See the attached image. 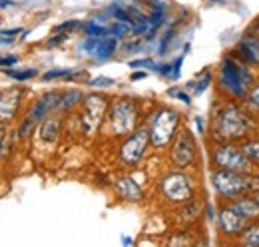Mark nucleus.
<instances>
[{
  "label": "nucleus",
  "mask_w": 259,
  "mask_h": 247,
  "mask_svg": "<svg viewBox=\"0 0 259 247\" xmlns=\"http://www.w3.org/2000/svg\"><path fill=\"white\" fill-rule=\"evenodd\" d=\"M220 72H222V84H224V88L229 94L237 96V98L245 96L249 84L253 82L251 72L245 66H241V64H237L235 60H231V58H226V60L222 62V70Z\"/></svg>",
  "instance_id": "1"
},
{
  "label": "nucleus",
  "mask_w": 259,
  "mask_h": 247,
  "mask_svg": "<svg viewBox=\"0 0 259 247\" xmlns=\"http://www.w3.org/2000/svg\"><path fill=\"white\" fill-rule=\"evenodd\" d=\"M251 128V120L235 106H227L220 112L218 132L224 138H243Z\"/></svg>",
  "instance_id": "2"
},
{
  "label": "nucleus",
  "mask_w": 259,
  "mask_h": 247,
  "mask_svg": "<svg viewBox=\"0 0 259 247\" xmlns=\"http://www.w3.org/2000/svg\"><path fill=\"white\" fill-rule=\"evenodd\" d=\"M178 114L169 108L160 110L154 120H152V128H150V140L156 148H163L171 142V138L176 136V128H178Z\"/></svg>",
  "instance_id": "3"
},
{
  "label": "nucleus",
  "mask_w": 259,
  "mask_h": 247,
  "mask_svg": "<svg viewBox=\"0 0 259 247\" xmlns=\"http://www.w3.org/2000/svg\"><path fill=\"white\" fill-rule=\"evenodd\" d=\"M60 98H62V94L60 92H48V94H44L40 100H36V104L30 108V112H28V116H26L24 124H22L20 130H18V136H20V138H26L28 132L32 130L36 124L42 122L54 108H58Z\"/></svg>",
  "instance_id": "4"
},
{
  "label": "nucleus",
  "mask_w": 259,
  "mask_h": 247,
  "mask_svg": "<svg viewBox=\"0 0 259 247\" xmlns=\"http://www.w3.org/2000/svg\"><path fill=\"white\" fill-rule=\"evenodd\" d=\"M136 106L130 100H116L110 112V120H112V128L116 134H130L134 124H136Z\"/></svg>",
  "instance_id": "5"
},
{
  "label": "nucleus",
  "mask_w": 259,
  "mask_h": 247,
  "mask_svg": "<svg viewBox=\"0 0 259 247\" xmlns=\"http://www.w3.org/2000/svg\"><path fill=\"white\" fill-rule=\"evenodd\" d=\"M162 191L169 201H188L194 193V187H192V180L188 176L169 174V176L163 178Z\"/></svg>",
  "instance_id": "6"
},
{
  "label": "nucleus",
  "mask_w": 259,
  "mask_h": 247,
  "mask_svg": "<svg viewBox=\"0 0 259 247\" xmlns=\"http://www.w3.org/2000/svg\"><path fill=\"white\" fill-rule=\"evenodd\" d=\"M213 161L215 166H220V170H231V172H247L251 166L247 155L231 146H220L213 152Z\"/></svg>",
  "instance_id": "7"
},
{
  "label": "nucleus",
  "mask_w": 259,
  "mask_h": 247,
  "mask_svg": "<svg viewBox=\"0 0 259 247\" xmlns=\"http://www.w3.org/2000/svg\"><path fill=\"white\" fill-rule=\"evenodd\" d=\"M215 189L226 195V197H237L241 191H245V178L241 172H231V170H220L211 176Z\"/></svg>",
  "instance_id": "8"
},
{
  "label": "nucleus",
  "mask_w": 259,
  "mask_h": 247,
  "mask_svg": "<svg viewBox=\"0 0 259 247\" xmlns=\"http://www.w3.org/2000/svg\"><path fill=\"white\" fill-rule=\"evenodd\" d=\"M148 142H150V132L148 130H138L130 136L126 140V144L122 146L120 150V157L128 163V166H134L142 159V155L148 148Z\"/></svg>",
  "instance_id": "9"
},
{
  "label": "nucleus",
  "mask_w": 259,
  "mask_h": 247,
  "mask_svg": "<svg viewBox=\"0 0 259 247\" xmlns=\"http://www.w3.org/2000/svg\"><path fill=\"white\" fill-rule=\"evenodd\" d=\"M118 48V38L116 36H88L82 44V50L96 58V60H108Z\"/></svg>",
  "instance_id": "10"
},
{
  "label": "nucleus",
  "mask_w": 259,
  "mask_h": 247,
  "mask_svg": "<svg viewBox=\"0 0 259 247\" xmlns=\"http://www.w3.org/2000/svg\"><path fill=\"white\" fill-rule=\"evenodd\" d=\"M106 112V100L98 94H92L86 98L84 104V116H82V124H84V132L86 134H94L98 130V126L104 118Z\"/></svg>",
  "instance_id": "11"
},
{
  "label": "nucleus",
  "mask_w": 259,
  "mask_h": 247,
  "mask_svg": "<svg viewBox=\"0 0 259 247\" xmlns=\"http://www.w3.org/2000/svg\"><path fill=\"white\" fill-rule=\"evenodd\" d=\"M171 157H174V163L178 168H188L195 157V144L194 138L188 130H184L174 146V152H171Z\"/></svg>",
  "instance_id": "12"
},
{
  "label": "nucleus",
  "mask_w": 259,
  "mask_h": 247,
  "mask_svg": "<svg viewBox=\"0 0 259 247\" xmlns=\"http://www.w3.org/2000/svg\"><path fill=\"white\" fill-rule=\"evenodd\" d=\"M20 98H22V90L20 88H10L0 94V122L12 120L18 112L20 106Z\"/></svg>",
  "instance_id": "13"
},
{
  "label": "nucleus",
  "mask_w": 259,
  "mask_h": 247,
  "mask_svg": "<svg viewBox=\"0 0 259 247\" xmlns=\"http://www.w3.org/2000/svg\"><path fill=\"white\" fill-rule=\"evenodd\" d=\"M220 225L226 233H239L245 227V217L239 212H235L233 208H227L220 212Z\"/></svg>",
  "instance_id": "14"
},
{
  "label": "nucleus",
  "mask_w": 259,
  "mask_h": 247,
  "mask_svg": "<svg viewBox=\"0 0 259 247\" xmlns=\"http://www.w3.org/2000/svg\"><path fill=\"white\" fill-rule=\"evenodd\" d=\"M116 191H118L124 199H128V201H138V199H142V187L136 184L132 178H122V180H118V182H116Z\"/></svg>",
  "instance_id": "15"
},
{
  "label": "nucleus",
  "mask_w": 259,
  "mask_h": 247,
  "mask_svg": "<svg viewBox=\"0 0 259 247\" xmlns=\"http://www.w3.org/2000/svg\"><path fill=\"white\" fill-rule=\"evenodd\" d=\"M239 50L245 56V60H249L251 64H259V38L255 36H247L239 42Z\"/></svg>",
  "instance_id": "16"
},
{
  "label": "nucleus",
  "mask_w": 259,
  "mask_h": 247,
  "mask_svg": "<svg viewBox=\"0 0 259 247\" xmlns=\"http://www.w3.org/2000/svg\"><path fill=\"white\" fill-rule=\"evenodd\" d=\"M152 4H154V10H152V14H150V34H148V40H152V34L162 26L163 18H165V12H167L165 4L160 2V0H154Z\"/></svg>",
  "instance_id": "17"
},
{
  "label": "nucleus",
  "mask_w": 259,
  "mask_h": 247,
  "mask_svg": "<svg viewBox=\"0 0 259 247\" xmlns=\"http://www.w3.org/2000/svg\"><path fill=\"white\" fill-rule=\"evenodd\" d=\"M58 132H60V122H58V118H48V120H44L42 128H40V138L50 144V142H54V140L58 138Z\"/></svg>",
  "instance_id": "18"
},
{
  "label": "nucleus",
  "mask_w": 259,
  "mask_h": 247,
  "mask_svg": "<svg viewBox=\"0 0 259 247\" xmlns=\"http://www.w3.org/2000/svg\"><path fill=\"white\" fill-rule=\"evenodd\" d=\"M231 208L243 217H259V203L255 199H237Z\"/></svg>",
  "instance_id": "19"
},
{
  "label": "nucleus",
  "mask_w": 259,
  "mask_h": 247,
  "mask_svg": "<svg viewBox=\"0 0 259 247\" xmlns=\"http://www.w3.org/2000/svg\"><path fill=\"white\" fill-rule=\"evenodd\" d=\"M6 76H10V78H14V80H20V82H24V80H30L34 78L36 74H38V70H34V68H28V70H12V68H4L2 70Z\"/></svg>",
  "instance_id": "20"
},
{
  "label": "nucleus",
  "mask_w": 259,
  "mask_h": 247,
  "mask_svg": "<svg viewBox=\"0 0 259 247\" xmlns=\"http://www.w3.org/2000/svg\"><path fill=\"white\" fill-rule=\"evenodd\" d=\"M84 32L88 36H110V26H102L94 20H90V22L84 24Z\"/></svg>",
  "instance_id": "21"
},
{
  "label": "nucleus",
  "mask_w": 259,
  "mask_h": 247,
  "mask_svg": "<svg viewBox=\"0 0 259 247\" xmlns=\"http://www.w3.org/2000/svg\"><path fill=\"white\" fill-rule=\"evenodd\" d=\"M243 241L247 245H259V225H253V227H247L243 231Z\"/></svg>",
  "instance_id": "22"
},
{
  "label": "nucleus",
  "mask_w": 259,
  "mask_h": 247,
  "mask_svg": "<svg viewBox=\"0 0 259 247\" xmlns=\"http://www.w3.org/2000/svg\"><path fill=\"white\" fill-rule=\"evenodd\" d=\"M241 152L247 155L249 159H259V142H247L241 148Z\"/></svg>",
  "instance_id": "23"
},
{
  "label": "nucleus",
  "mask_w": 259,
  "mask_h": 247,
  "mask_svg": "<svg viewBox=\"0 0 259 247\" xmlns=\"http://www.w3.org/2000/svg\"><path fill=\"white\" fill-rule=\"evenodd\" d=\"M82 98V94L78 92V90H72V92L68 94V96H62L60 98V104H58V108H70V106H74V100H80Z\"/></svg>",
  "instance_id": "24"
},
{
  "label": "nucleus",
  "mask_w": 259,
  "mask_h": 247,
  "mask_svg": "<svg viewBox=\"0 0 259 247\" xmlns=\"http://www.w3.org/2000/svg\"><path fill=\"white\" fill-rule=\"evenodd\" d=\"M72 76H74L72 70H50V72H46L42 78L48 82V80H54V78H72Z\"/></svg>",
  "instance_id": "25"
},
{
  "label": "nucleus",
  "mask_w": 259,
  "mask_h": 247,
  "mask_svg": "<svg viewBox=\"0 0 259 247\" xmlns=\"http://www.w3.org/2000/svg\"><path fill=\"white\" fill-rule=\"evenodd\" d=\"M130 68H158V64H154V60H150V58H146V60H134L130 62Z\"/></svg>",
  "instance_id": "26"
},
{
  "label": "nucleus",
  "mask_w": 259,
  "mask_h": 247,
  "mask_svg": "<svg viewBox=\"0 0 259 247\" xmlns=\"http://www.w3.org/2000/svg\"><path fill=\"white\" fill-rule=\"evenodd\" d=\"M80 26V22L78 20H66L64 24H58L54 32H66V30H74V28H78Z\"/></svg>",
  "instance_id": "27"
},
{
  "label": "nucleus",
  "mask_w": 259,
  "mask_h": 247,
  "mask_svg": "<svg viewBox=\"0 0 259 247\" xmlns=\"http://www.w3.org/2000/svg\"><path fill=\"white\" fill-rule=\"evenodd\" d=\"M114 84V80L112 78H106V76H100V78H94V80H90V86H112Z\"/></svg>",
  "instance_id": "28"
},
{
  "label": "nucleus",
  "mask_w": 259,
  "mask_h": 247,
  "mask_svg": "<svg viewBox=\"0 0 259 247\" xmlns=\"http://www.w3.org/2000/svg\"><path fill=\"white\" fill-rule=\"evenodd\" d=\"M167 94H169V96H176L178 100H182V102H184V104H188V106L192 104V98H190L186 92H180V90H169Z\"/></svg>",
  "instance_id": "29"
},
{
  "label": "nucleus",
  "mask_w": 259,
  "mask_h": 247,
  "mask_svg": "<svg viewBox=\"0 0 259 247\" xmlns=\"http://www.w3.org/2000/svg\"><path fill=\"white\" fill-rule=\"evenodd\" d=\"M182 62H184V54H182L178 60L171 64V70H174V72H171V78H174V80H176V78H180V68H182Z\"/></svg>",
  "instance_id": "30"
},
{
  "label": "nucleus",
  "mask_w": 259,
  "mask_h": 247,
  "mask_svg": "<svg viewBox=\"0 0 259 247\" xmlns=\"http://www.w3.org/2000/svg\"><path fill=\"white\" fill-rule=\"evenodd\" d=\"M209 82H211V74H205V78H203V80H201V82L195 86V94L203 92V90L207 88V84H209Z\"/></svg>",
  "instance_id": "31"
},
{
  "label": "nucleus",
  "mask_w": 259,
  "mask_h": 247,
  "mask_svg": "<svg viewBox=\"0 0 259 247\" xmlns=\"http://www.w3.org/2000/svg\"><path fill=\"white\" fill-rule=\"evenodd\" d=\"M245 189L259 191V178H247V180H245Z\"/></svg>",
  "instance_id": "32"
},
{
  "label": "nucleus",
  "mask_w": 259,
  "mask_h": 247,
  "mask_svg": "<svg viewBox=\"0 0 259 247\" xmlns=\"http://www.w3.org/2000/svg\"><path fill=\"white\" fill-rule=\"evenodd\" d=\"M16 58L14 56H0V66H4V68H10V66H14L16 64Z\"/></svg>",
  "instance_id": "33"
},
{
  "label": "nucleus",
  "mask_w": 259,
  "mask_h": 247,
  "mask_svg": "<svg viewBox=\"0 0 259 247\" xmlns=\"http://www.w3.org/2000/svg\"><path fill=\"white\" fill-rule=\"evenodd\" d=\"M66 40L64 34H60V36H52V40H48V46H58V44H62Z\"/></svg>",
  "instance_id": "34"
},
{
  "label": "nucleus",
  "mask_w": 259,
  "mask_h": 247,
  "mask_svg": "<svg viewBox=\"0 0 259 247\" xmlns=\"http://www.w3.org/2000/svg\"><path fill=\"white\" fill-rule=\"evenodd\" d=\"M251 102H253V104H255V106L259 108V86L251 90Z\"/></svg>",
  "instance_id": "35"
},
{
  "label": "nucleus",
  "mask_w": 259,
  "mask_h": 247,
  "mask_svg": "<svg viewBox=\"0 0 259 247\" xmlns=\"http://www.w3.org/2000/svg\"><path fill=\"white\" fill-rule=\"evenodd\" d=\"M20 28H10V30H2V36H16V34H20Z\"/></svg>",
  "instance_id": "36"
},
{
  "label": "nucleus",
  "mask_w": 259,
  "mask_h": 247,
  "mask_svg": "<svg viewBox=\"0 0 259 247\" xmlns=\"http://www.w3.org/2000/svg\"><path fill=\"white\" fill-rule=\"evenodd\" d=\"M142 78H146V72H134L132 74V80H142Z\"/></svg>",
  "instance_id": "37"
},
{
  "label": "nucleus",
  "mask_w": 259,
  "mask_h": 247,
  "mask_svg": "<svg viewBox=\"0 0 259 247\" xmlns=\"http://www.w3.org/2000/svg\"><path fill=\"white\" fill-rule=\"evenodd\" d=\"M195 124H197V130L203 132V122H201V118H195Z\"/></svg>",
  "instance_id": "38"
},
{
  "label": "nucleus",
  "mask_w": 259,
  "mask_h": 247,
  "mask_svg": "<svg viewBox=\"0 0 259 247\" xmlns=\"http://www.w3.org/2000/svg\"><path fill=\"white\" fill-rule=\"evenodd\" d=\"M2 138H4V130H2V126H0V146H2Z\"/></svg>",
  "instance_id": "39"
},
{
  "label": "nucleus",
  "mask_w": 259,
  "mask_h": 247,
  "mask_svg": "<svg viewBox=\"0 0 259 247\" xmlns=\"http://www.w3.org/2000/svg\"><path fill=\"white\" fill-rule=\"evenodd\" d=\"M255 201H257V203H259V193H257V197H255Z\"/></svg>",
  "instance_id": "40"
}]
</instances>
